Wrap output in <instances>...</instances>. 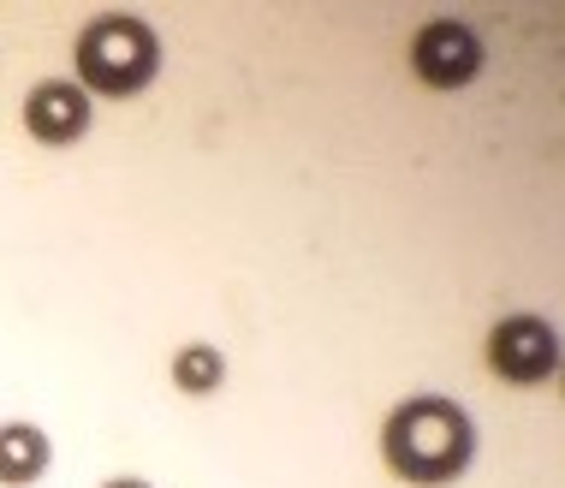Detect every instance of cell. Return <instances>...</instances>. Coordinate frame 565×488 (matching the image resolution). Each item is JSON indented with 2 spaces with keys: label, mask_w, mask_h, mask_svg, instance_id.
<instances>
[{
  "label": "cell",
  "mask_w": 565,
  "mask_h": 488,
  "mask_svg": "<svg viewBox=\"0 0 565 488\" xmlns=\"http://www.w3.org/2000/svg\"><path fill=\"white\" fill-rule=\"evenodd\" d=\"M381 459L411 488H447L477 459V423L447 393H417L381 423Z\"/></svg>",
  "instance_id": "cell-1"
},
{
  "label": "cell",
  "mask_w": 565,
  "mask_h": 488,
  "mask_svg": "<svg viewBox=\"0 0 565 488\" xmlns=\"http://www.w3.org/2000/svg\"><path fill=\"white\" fill-rule=\"evenodd\" d=\"M161 72V42L156 30L131 12H102L78 36V78L96 96H137Z\"/></svg>",
  "instance_id": "cell-2"
},
{
  "label": "cell",
  "mask_w": 565,
  "mask_h": 488,
  "mask_svg": "<svg viewBox=\"0 0 565 488\" xmlns=\"http://www.w3.org/2000/svg\"><path fill=\"white\" fill-rule=\"evenodd\" d=\"M488 370L512 388H536L559 370V333L542 316H507L488 328Z\"/></svg>",
  "instance_id": "cell-3"
},
{
  "label": "cell",
  "mask_w": 565,
  "mask_h": 488,
  "mask_svg": "<svg viewBox=\"0 0 565 488\" xmlns=\"http://www.w3.org/2000/svg\"><path fill=\"white\" fill-rule=\"evenodd\" d=\"M411 66H417L423 84L458 89L482 72V42H477V30H465L458 19H435V24L417 30V42H411Z\"/></svg>",
  "instance_id": "cell-4"
},
{
  "label": "cell",
  "mask_w": 565,
  "mask_h": 488,
  "mask_svg": "<svg viewBox=\"0 0 565 488\" xmlns=\"http://www.w3.org/2000/svg\"><path fill=\"white\" fill-rule=\"evenodd\" d=\"M24 126L36 144H49V149H66V144H78V137L89 131V89L84 84H36L24 96Z\"/></svg>",
  "instance_id": "cell-5"
},
{
  "label": "cell",
  "mask_w": 565,
  "mask_h": 488,
  "mask_svg": "<svg viewBox=\"0 0 565 488\" xmlns=\"http://www.w3.org/2000/svg\"><path fill=\"white\" fill-rule=\"evenodd\" d=\"M49 470V435L30 423H7L0 429V482L7 488H30Z\"/></svg>",
  "instance_id": "cell-6"
},
{
  "label": "cell",
  "mask_w": 565,
  "mask_h": 488,
  "mask_svg": "<svg viewBox=\"0 0 565 488\" xmlns=\"http://www.w3.org/2000/svg\"><path fill=\"white\" fill-rule=\"evenodd\" d=\"M221 375H226V363L215 346H185V352L173 358V381H179V393H191V400H209V393L221 388Z\"/></svg>",
  "instance_id": "cell-7"
},
{
  "label": "cell",
  "mask_w": 565,
  "mask_h": 488,
  "mask_svg": "<svg viewBox=\"0 0 565 488\" xmlns=\"http://www.w3.org/2000/svg\"><path fill=\"white\" fill-rule=\"evenodd\" d=\"M108 488H149V482H137V477H119V482H108Z\"/></svg>",
  "instance_id": "cell-8"
}]
</instances>
